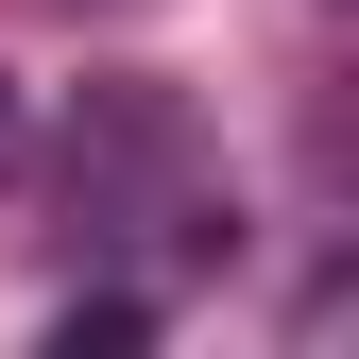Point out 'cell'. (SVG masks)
Listing matches in <instances>:
<instances>
[{
	"label": "cell",
	"instance_id": "1",
	"mask_svg": "<svg viewBox=\"0 0 359 359\" xmlns=\"http://www.w3.org/2000/svg\"><path fill=\"white\" fill-rule=\"evenodd\" d=\"M0 171H18V86H0Z\"/></svg>",
	"mask_w": 359,
	"mask_h": 359
}]
</instances>
